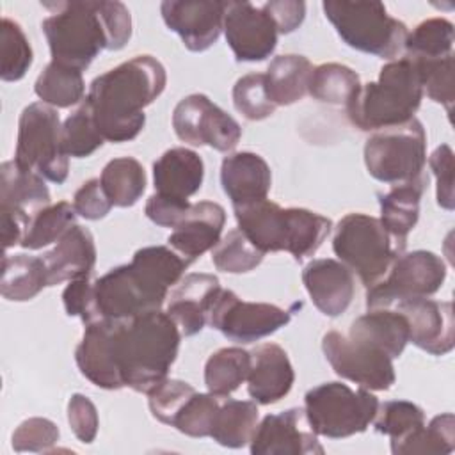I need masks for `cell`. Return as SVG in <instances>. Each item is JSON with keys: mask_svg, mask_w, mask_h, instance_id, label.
<instances>
[{"mask_svg": "<svg viewBox=\"0 0 455 455\" xmlns=\"http://www.w3.org/2000/svg\"><path fill=\"white\" fill-rule=\"evenodd\" d=\"M41 28L52 60L84 71L103 50H121L132 37V16L123 2H44Z\"/></svg>", "mask_w": 455, "mask_h": 455, "instance_id": "6da1fadb", "label": "cell"}, {"mask_svg": "<svg viewBox=\"0 0 455 455\" xmlns=\"http://www.w3.org/2000/svg\"><path fill=\"white\" fill-rule=\"evenodd\" d=\"M167 73L153 55H135L96 76L85 96L96 126L108 142L133 140L146 124L144 108L165 89Z\"/></svg>", "mask_w": 455, "mask_h": 455, "instance_id": "7a4b0ae2", "label": "cell"}, {"mask_svg": "<svg viewBox=\"0 0 455 455\" xmlns=\"http://www.w3.org/2000/svg\"><path fill=\"white\" fill-rule=\"evenodd\" d=\"M181 332L162 309L117 320L116 363L124 387L146 393L162 382L180 350Z\"/></svg>", "mask_w": 455, "mask_h": 455, "instance_id": "3957f363", "label": "cell"}, {"mask_svg": "<svg viewBox=\"0 0 455 455\" xmlns=\"http://www.w3.org/2000/svg\"><path fill=\"white\" fill-rule=\"evenodd\" d=\"M238 229L261 252H290L297 261L313 256L332 229L331 219L306 208H281L263 199L233 206Z\"/></svg>", "mask_w": 455, "mask_h": 455, "instance_id": "277c9868", "label": "cell"}, {"mask_svg": "<svg viewBox=\"0 0 455 455\" xmlns=\"http://www.w3.org/2000/svg\"><path fill=\"white\" fill-rule=\"evenodd\" d=\"M421 100L423 87L418 68L403 55L384 64L375 82L361 85L345 112L361 132H377L411 121Z\"/></svg>", "mask_w": 455, "mask_h": 455, "instance_id": "5b68a950", "label": "cell"}, {"mask_svg": "<svg viewBox=\"0 0 455 455\" xmlns=\"http://www.w3.org/2000/svg\"><path fill=\"white\" fill-rule=\"evenodd\" d=\"M322 9L350 48L387 60L402 57L409 30L403 21L387 12L384 4L327 0Z\"/></svg>", "mask_w": 455, "mask_h": 455, "instance_id": "8992f818", "label": "cell"}, {"mask_svg": "<svg viewBox=\"0 0 455 455\" xmlns=\"http://www.w3.org/2000/svg\"><path fill=\"white\" fill-rule=\"evenodd\" d=\"M332 251L370 288L387 274L393 261L405 252V245L386 231L380 219L366 213H348L336 226Z\"/></svg>", "mask_w": 455, "mask_h": 455, "instance_id": "52a82bcc", "label": "cell"}, {"mask_svg": "<svg viewBox=\"0 0 455 455\" xmlns=\"http://www.w3.org/2000/svg\"><path fill=\"white\" fill-rule=\"evenodd\" d=\"M14 162L44 180L62 185L69 172V156L62 146V124L53 107L36 101L23 108L18 123Z\"/></svg>", "mask_w": 455, "mask_h": 455, "instance_id": "ba28073f", "label": "cell"}, {"mask_svg": "<svg viewBox=\"0 0 455 455\" xmlns=\"http://www.w3.org/2000/svg\"><path fill=\"white\" fill-rule=\"evenodd\" d=\"M306 414L318 435L343 439L364 432L373 421L379 398L370 389H352L341 382H323L306 396Z\"/></svg>", "mask_w": 455, "mask_h": 455, "instance_id": "9c48e42d", "label": "cell"}, {"mask_svg": "<svg viewBox=\"0 0 455 455\" xmlns=\"http://www.w3.org/2000/svg\"><path fill=\"white\" fill-rule=\"evenodd\" d=\"M427 162V133L423 124L411 121L373 132L364 144V165L382 183H403L419 176Z\"/></svg>", "mask_w": 455, "mask_h": 455, "instance_id": "30bf717a", "label": "cell"}, {"mask_svg": "<svg viewBox=\"0 0 455 455\" xmlns=\"http://www.w3.org/2000/svg\"><path fill=\"white\" fill-rule=\"evenodd\" d=\"M446 279V265L430 251L402 252L387 274L368 288L366 307H393L396 302L414 297H430L441 290Z\"/></svg>", "mask_w": 455, "mask_h": 455, "instance_id": "8fae6325", "label": "cell"}, {"mask_svg": "<svg viewBox=\"0 0 455 455\" xmlns=\"http://www.w3.org/2000/svg\"><path fill=\"white\" fill-rule=\"evenodd\" d=\"M290 322V311L268 302L240 300L220 288L208 313V323L236 343H252L274 334Z\"/></svg>", "mask_w": 455, "mask_h": 455, "instance_id": "7c38bea8", "label": "cell"}, {"mask_svg": "<svg viewBox=\"0 0 455 455\" xmlns=\"http://www.w3.org/2000/svg\"><path fill=\"white\" fill-rule=\"evenodd\" d=\"M172 128L190 146H210L228 153L242 139L240 124L204 94H188L174 107Z\"/></svg>", "mask_w": 455, "mask_h": 455, "instance_id": "4fadbf2b", "label": "cell"}, {"mask_svg": "<svg viewBox=\"0 0 455 455\" xmlns=\"http://www.w3.org/2000/svg\"><path fill=\"white\" fill-rule=\"evenodd\" d=\"M322 350L332 370L364 389L387 391L395 384L393 359L361 341L338 331H329L322 338Z\"/></svg>", "mask_w": 455, "mask_h": 455, "instance_id": "5bb4252c", "label": "cell"}, {"mask_svg": "<svg viewBox=\"0 0 455 455\" xmlns=\"http://www.w3.org/2000/svg\"><path fill=\"white\" fill-rule=\"evenodd\" d=\"M100 318L130 320L148 311L162 309L165 295L153 290L128 263L108 270L94 281Z\"/></svg>", "mask_w": 455, "mask_h": 455, "instance_id": "9a60e30c", "label": "cell"}, {"mask_svg": "<svg viewBox=\"0 0 455 455\" xmlns=\"http://www.w3.org/2000/svg\"><path fill=\"white\" fill-rule=\"evenodd\" d=\"M252 455H322L323 446L313 430L306 409L291 407L267 414L249 443Z\"/></svg>", "mask_w": 455, "mask_h": 455, "instance_id": "2e32d148", "label": "cell"}, {"mask_svg": "<svg viewBox=\"0 0 455 455\" xmlns=\"http://www.w3.org/2000/svg\"><path fill=\"white\" fill-rule=\"evenodd\" d=\"M226 41L240 62H259L270 57L277 46L274 20L251 2H226Z\"/></svg>", "mask_w": 455, "mask_h": 455, "instance_id": "e0dca14e", "label": "cell"}, {"mask_svg": "<svg viewBox=\"0 0 455 455\" xmlns=\"http://www.w3.org/2000/svg\"><path fill=\"white\" fill-rule=\"evenodd\" d=\"M224 11L226 2L219 0H165L160 5L164 23L190 52H204L217 43L224 30Z\"/></svg>", "mask_w": 455, "mask_h": 455, "instance_id": "ac0fdd59", "label": "cell"}, {"mask_svg": "<svg viewBox=\"0 0 455 455\" xmlns=\"http://www.w3.org/2000/svg\"><path fill=\"white\" fill-rule=\"evenodd\" d=\"M395 309L405 316L412 345L432 355H444L453 348L455 318L451 302L414 297L396 302Z\"/></svg>", "mask_w": 455, "mask_h": 455, "instance_id": "d6986e66", "label": "cell"}, {"mask_svg": "<svg viewBox=\"0 0 455 455\" xmlns=\"http://www.w3.org/2000/svg\"><path fill=\"white\" fill-rule=\"evenodd\" d=\"M117 320L100 318L85 325L82 341L75 350L80 373L101 389H121L123 380L116 363Z\"/></svg>", "mask_w": 455, "mask_h": 455, "instance_id": "ffe728a7", "label": "cell"}, {"mask_svg": "<svg viewBox=\"0 0 455 455\" xmlns=\"http://www.w3.org/2000/svg\"><path fill=\"white\" fill-rule=\"evenodd\" d=\"M302 283L315 307L331 318L343 315L355 293L354 274L332 258L311 259L302 270Z\"/></svg>", "mask_w": 455, "mask_h": 455, "instance_id": "44dd1931", "label": "cell"}, {"mask_svg": "<svg viewBox=\"0 0 455 455\" xmlns=\"http://www.w3.org/2000/svg\"><path fill=\"white\" fill-rule=\"evenodd\" d=\"M220 283L213 274H187L180 279L169 297L165 313L178 325L181 336H194L208 323Z\"/></svg>", "mask_w": 455, "mask_h": 455, "instance_id": "7402d4cb", "label": "cell"}, {"mask_svg": "<svg viewBox=\"0 0 455 455\" xmlns=\"http://www.w3.org/2000/svg\"><path fill=\"white\" fill-rule=\"evenodd\" d=\"M224 224L226 212L219 203H194L185 219L169 235L167 243L192 263L219 243Z\"/></svg>", "mask_w": 455, "mask_h": 455, "instance_id": "603a6c76", "label": "cell"}, {"mask_svg": "<svg viewBox=\"0 0 455 455\" xmlns=\"http://www.w3.org/2000/svg\"><path fill=\"white\" fill-rule=\"evenodd\" d=\"M295 380V371L286 350L275 343H261L251 350V370L247 375L249 396L261 405L284 398Z\"/></svg>", "mask_w": 455, "mask_h": 455, "instance_id": "cb8c5ba5", "label": "cell"}, {"mask_svg": "<svg viewBox=\"0 0 455 455\" xmlns=\"http://www.w3.org/2000/svg\"><path fill=\"white\" fill-rule=\"evenodd\" d=\"M220 185L233 206H242L267 199L272 187V172L263 156L238 151L222 160Z\"/></svg>", "mask_w": 455, "mask_h": 455, "instance_id": "d4e9b609", "label": "cell"}, {"mask_svg": "<svg viewBox=\"0 0 455 455\" xmlns=\"http://www.w3.org/2000/svg\"><path fill=\"white\" fill-rule=\"evenodd\" d=\"M43 261L48 286L89 275L96 263V245L91 231L78 224L71 226L57 245L43 256Z\"/></svg>", "mask_w": 455, "mask_h": 455, "instance_id": "484cf974", "label": "cell"}, {"mask_svg": "<svg viewBox=\"0 0 455 455\" xmlns=\"http://www.w3.org/2000/svg\"><path fill=\"white\" fill-rule=\"evenodd\" d=\"M204 178L201 156L187 148H171L153 164L155 190L164 196L188 199L199 192Z\"/></svg>", "mask_w": 455, "mask_h": 455, "instance_id": "4316f807", "label": "cell"}, {"mask_svg": "<svg viewBox=\"0 0 455 455\" xmlns=\"http://www.w3.org/2000/svg\"><path fill=\"white\" fill-rule=\"evenodd\" d=\"M427 185L428 176L421 172L414 180L396 183L389 192L379 194L380 222L386 231L403 245L419 219V203Z\"/></svg>", "mask_w": 455, "mask_h": 455, "instance_id": "83f0119b", "label": "cell"}, {"mask_svg": "<svg viewBox=\"0 0 455 455\" xmlns=\"http://www.w3.org/2000/svg\"><path fill=\"white\" fill-rule=\"evenodd\" d=\"M348 338L366 343L395 359L402 355L409 343V325L405 316L396 309H368V313L352 322Z\"/></svg>", "mask_w": 455, "mask_h": 455, "instance_id": "f1b7e54d", "label": "cell"}, {"mask_svg": "<svg viewBox=\"0 0 455 455\" xmlns=\"http://www.w3.org/2000/svg\"><path fill=\"white\" fill-rule=\"evenodd\" d=\"M313 64L304 55H277L267 68L265 82L275 107L293 105L307 94Z\"/></svg>", "mask_w": 455, "mask_h": 455, "instance_id": "f546056e", "label": "cell"}, {"mask_svg": "<svg viewBox=\"0 0 455 455\" xmlns=\"http://www.w3.org/2000/svg\"><path fill=\"white\" fill-rule=\"evenodd\" d=\"M259 414L256 402L220 398L210 437L226 448H242L251 443L258 427Z\"/></svg>", "mask_w": 455, "mask_h": 455, "instance_id": "4dcf8cb0", "label": "cell"}, {"mask_svg": "<svg viewBox=\"0 0 455 455\" xmlns=\"http://www.w3.org/2000/svg\"><path fill=\"white\" fill-rule=\"evenodd\" d=\"M44 286H48V277L43 258L28 254H5L2 258L0 293L4 299L25 302L34 299Z\"/></svg>", "mask_w": 455, "mask_h": 455, "instance_id": "1f68e13d", "label": "cell"}, {"mask_svg": "<svg viewBox=\"0 0 455 455\" xmlns=\"http://www.w3.org/2000/svg\"><path fill=\"white\" fill-rule=\"evenodd\" d=\"M130 265L151 288L167 297L169 288L180 283L190 263L167 245H149L139 249Z\"/></svg>", "mask_w": 455, "mask_h": 455, "instance_id": "d6a6232c", "label": "cell"}, {"mask_svg": "<svg viewBox=\"0 0 455 455\" xmlns=\"http://www.w3.org/2000/svg\"><path fill=\"white\" fill-rule=\"evenodd\" d=\"M0 204L28 208H44L50 204V190L44 178L34 171L21 169L14 160L0 165Z\"/></svg>", "mask_w": 455, "mask_h": 455, "instance_id": "836d02e7", "label": "cell"}, {"mask_svg": "<svg viewBox=\"0 0 455 455\" xmlns=\"http://www.w3.org/2000/svg\"><path fill=\"white\" fill-rule=\"evenodd\" d=\"M103 190L112 206H133L146 190V172L142 164L133 156L110 160L100 176Z\"/></svg>", "mask_w": 455, "mask_h": 455, "instance_id": "e575fe53", "label": "cell"}, {"mask_svg": "<svg viewBox=\"0 0 455 455\" xmlns=\"http://www.w3.org/2000/svg\"><path fill=\"white\" fill-rule=\"evenodd\" d=\"M251 352L240 347H224L213 352L204 364V384L215 396H229L247 380Z\"/></svg>", "mask_w": 455, "mask_h": 455, "instance_id": "d590c367", "label": "cell"}, {"mask_svg": "<svg viewBox=\"0 0 455 455\" xmlns=\"http://www.w3.org/2000/svg\"><path fill=\"white\" fill-rule=\"evenodd\" d=\"M34 91L43 103L53 108H68L84 100L85 84L80 69L52 60L39 73Z\"/></svg>", "mask_w": 455, "mask_h": 455, "instance_id": "8d00e7d4", "label": "cell"}, {"mask_svg": "<svg viewBox=\"0 0 455 455\" xmlns=\"http://www.w3.org/2000/svg\"><path fill=\"white\" fill-rule=\"evenodd\" d=\"M361 89L359 75L338 62H325L313 68L307 94L329 105H350Z\"/></svg>", "mask_w": 455, "mask_h": 455, "instance_id": "74e56055", "label": "cell"}, {"mask_svg": "<svg viewBox=\"0 0 455 455\" xmlns=\"http://www.w3.org/2000/svg\"><path fill=\"white\" fill-rule=\"evenodd\" d=\"M76 224V212L71 203L59 201L39 208L28 222L25 238L21 242L23 249H41L50 243H57L64 233Z\"/></svg>", "mask_w": 455, "mask_h": 455, "instance_id": "f35d334b", "label": "cell"}, {"mask_svg": "<svg viewBox=\"0 0 455 455\" xmlns=\"http://www.w3.org/2000/svg\"><path fill=\"white\" fill-rule=\"evenodd\" d=\"M403 52L414 60L453 55V23L446 18H428L407 34Z\"/></svg>", "mask_w": 455, "mask_h": 455, "instance_id": "ab89813d", "label": "cell"}, {"mask_svg": "<svg viewBox=\"0 0 455 455\" xmlns=\"http://www.w3.org/2000/svg\"><path fill=\"white\" fill-rule=\"evenodd\" d=\"M455 448V418L451 412L439 414L430 419L428 425H423L405 441L391 448L395 455H411V453H451Z\"/></svg>", "mask_w": 455, "mask_h": 455, "instance_id": "60d3db41", "label": "cell"}, {"mask_svg": "<svg viewBox=\"0 0 455 455\" xmlns=\"http://www.w3.org/2000/svg\"><path fill=\"white\" fill-rule=\"evenodd\" d=\"M371 423L379 434L391 437V448H395L425 425V412L412 402L391 400L379 403Z\"/></svg>", "mask_w": 455, "mask_h": 455, "instance_id": "b9f144b4", "label": "cell"}, {"mask_svg": "<svg viewBox=\"0 0 455 455\" xmlns=\"http://www.w3.org/2000/svg\"><path fill=\"white\" fill-rule=\"evenodd\" d=\"M0 76L4 82H18L28 71L34 53L23 28L11 18L0 23Z\"/></svg>", "mask_w": 455, "mask_h": 455, "instance_id": "7bdbcfd3", "label": "cell"}, {"mask_svg": "<svg viewBox=\"0 0 455 455\" xmlns=\"http://www.w3.org/2000/svg\"><path fill=\"white\" fill-rule=\"evenodd\" d=\"M261 252L238 228L228 231L224 238L212 249V261L220 272L245 274L263 261Z\"/></svg>", "mask_w": 455, "mask_h": 455, "instance_id": "ee69618b", "label": "cell"}, {"mask_svg": "<svg viewBox=\"0 0 455 455\" xmlns=\"http://www.w3.org/2000/svg\"><path fill=\"white\" fill-rule=\"evenodd\" d=\"M103 142L105 139L96 126L91 107L84 100L82 105L62 123L64 151L73 158H87L100 149Z\"/></svg>", "mask_w": 455, "mask_h": 455, "instance_id": "f6af8a7d", "label": "cell"}, {"mask_svg": "<svg viewBox=\"0 0 455 455\" xmlns=\"http://www.w3.org/2000/svg\"><path fill=\"white\" fill-rule=\"evenodd\" d=\"M220 398L212 393L196 391L176 414L171 427L188 437H210Z\"/></svg>", "mask_w": 455, "mask_h": 455, "instance_id": "bcb514c9", "label": "cell"}, {"mask_svg": "<svg viewBox=\"0 0 455 455\" xmlns=\"http://www.w3.org/2000/svg\"><path fill=\"white\" fill-rule=\"evenodd\" d=\"M233 105L249 121H261L275 112L268 96L265 73H249L236 80L233 87Z\"/></svg>", "mask_w": 455, "mask_h": 455, "instance_id": "7dc6e473", "label": "cell"}, {"mask_svg": "<svg viewBox=\"0 0 455 455\" xmlns=\"http://www.w3.org/2000/svg\"><path fill=\"white\" fill-rule=\"evenodd\" d=\"M411 59V57H409ZM419 73L421 87L427 96L441 103L448 114H451L453 105V55L441 57V59H423L414 60L411 59Z\"/></svg>", "mask_w": 455, "mask_h": 455, "instance_id": "c3c4849f", "label": "cell"}, {"mask_svg": "<svg viewBox=\"0 0 455 455\" xmlns=\"http://www.w3.org/2000/svg\"><path fill=\"white\" fill-rule=\"evenodd\" d=\"M194 393L196 389L188 382L165 377L162 382L148 391L149 411L153 418H156L160 423L172 425L176 414Z\"/></svg>", "mask_w": 455, "mask_h": 455, "instance_id": "681fc988", "label": "cell"}, {"mask_svg": "<svg viewBox=\"0 0 455 455\" xmlns=\"http://www.w3.org/2000/svg\"><path fill=\"white\" fill-rule=\"evenodd\" d=\"M59 428L48 418H28L18 425L12 432V448L14 451H50L52 446L59 441Z\"/></svg>", "mask_w": 455, "mask_h": 455, "instance_id": "f907efd6", "label": "cell"}, {"mask_svg": "<svg viewBox=\"0 0 455 455\" xmlns=\"http://www.w3.org/2000/svg\"><path fill=\"white\" fill-rule=\"evenodd\" d=\"M62 302L66 315L78 316L85 325L94 320H100L96 309L94 281H91V274L71 279L62 291Z\"/></svg>", "mask_w": 455, "mask_h": 455, "instance_id": "816d5d0a", "label": "cell"}, {"mask_svg": "<svg viewBox=\"0 0 455 455\" xmlns=\"http://www.w3.org/2000/svg\"><path fill=\"white\" fill-rule=\"evenodd\" d=\"M428 165L435 176L437 188H435V199L437 204L448 212L455 206V196H453V151L448 144H441L434 149V153L428 156Z\"/></svg>", "mask_w": 455, "mask_h": 455, "instance_id": "f5cc1de1", "label": "cell"}, {"mask_svg": "<svg viewBox=\"0 0 455 455\" xmlns=\"http://www.w3.org/2000/svg\"><path fill=\"white\" fill-rule=\"evenodd\" d=\"M68 423L80 443L91 444L100 427L96 405L82 393L71 395L68 402Z\"/></svg>", "mask_w": 455, "mask_h": 455, "instance_id": "db71d44e", "label": "cell"}, {"mask_svg": "<svg viewBox=\"0 0 455 455\" xmlns=\"http://www.w3.org/2000/svg\"><path fill=\"white\" fill-rule=\"evenodd\" d=\"M73 208L76 215L87 220L103 219L110 212L112 203L107 197L100 178H91L82 183V187L73 196Z\"/></svg>", "mask_w": 455, "mask_h": 455, "instance_id": "11a10c76", "label": "cell"}, {"mask_svg": "<svg viewBox=\"0 0 455 455\" xmlns=\"http://www.w3.org/2000/svg\"><path fill=\"white\" fill-rule=\"evenodd\" d=\"M192 203L188 199H178L155 192L146 203V217L162 228H176L188 213Z\"/></svg>", "mask_w": 455, "mask_h": 455, "instance_id": "9f6ffc18", "label": "cell"}, {"mask_svg": "<svg viewBox=\"0 0 455 455\" xmlns=\"http://www.w3.org/2000/svg\"><path fill=\"white\" fill-rule=\"evenodd\" d=\"M261 9L274 20L279 34H291L302 25L306 16V4L297 0L267 2Z\"/></svg>", "mask_w": 455, "mask_h": 455, "instance_id": "6f0895ef", "label": "cell"}, {"mask_svg": "<svg viewBox=\"0 0 455 455\" xmlns=\"http://www.w3.org/2000/svg\"><path fill=\"white\" fill-rule=\"evenodd\" d=\"M0 215H2V243L4 249H11L14 245H21L30 217L27 210L9 204H0Z\"/></svg>", "mask_w": 455, "mask_h": 455, "instance_id": "680465c9", "label": "cell"}]
</instances>
